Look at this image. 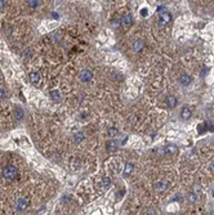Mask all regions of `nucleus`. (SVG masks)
I'll use <instances>...</instances> for the list:
<instances>
[{
  "mask_svg": "<svg viewBox=\"0 0 214 215\" xmlns=\"http://www.w3.org/2000/svg\"><path fill=\"white\" fill-rule=\"evenodd\" d=\"M3 175L5 179H8V181H13V179L17 177V167L15 166H7L5 169L3 170Z\"/></svg>",
  "mask_w": 214,
  "mask_h": 215,
  "instance_id": "1",
  "label": "nucleus"
},
{
  "mask_svg": "<svg viewBox=\"0 0 214 215\" xmlns=\"http://www.w3.org/2000/svg\"><path fill=\"white\" fill-rule=\"evenodd\" d=\"M92 79H93V72H92L89 68L83 70V71H81V73H80V80H81V81L87 83V81L92 80Z\"/></svg>",
  "mask_w": 214,
  "mask_h": 215,
  "instance_id": "2",
  "label": "nucleus"
},
{
  "mask_svg": "<svg viewBox=\"0 0 214 215\" xmlns=\"http://www.w3.org/2000/svg\"><path fill=\"white\" fill-rule=\"evenodd\" d=\"M27 206H29V201H27L26 198H18L17 204H15V209H17L18 211H23V210L27 209Z\"/></svg>",
  "mask_w": 214,
  "mask_h": 215,
  "instance_id": "3",
  "label": "nucleus"
},
{
  "mask_svg": "<svg viewBox=\"0 0 214 215\" xmlns=\"http://www.w3.org/2000/svg\"><path fill=\"white\" fill-rule=\"evenodd\" d=\"M154 187H155V189H156L157 192H163V191H165L166 188H168V183L164 182V181H159V182L155 183Z\"/></svg>",
  "mask_w": 214,
  "mask_h": 215,
  "instance_id": "4",
  "label": "nucleus"
},
{
  "mask_svg": "<svg viewBox=\"0 0 214 215\" xmlns=\"http://www.w3.org/2000/svg\"><path fill=\"white\" fill-rule=\"evenodd\" d=\"M172 17H170V14L168 12H164V13H160V17H159V23L160 25H165V23H168Z\"/></svg>",
  "mask_w": 214,
  "mask_h": 215,
  "instance_id": "5",
  "label": "nucleus"
},
{
  "mask_svg": "<svg viewBox=\"0 0 214 215\" xmlns=\"http://www.w3.org/2000/svg\"><path fill=\"white\" fill-rule=\"evenodd\" d=\"M191 113H192L191 108H190L188 106H185L183 108H182V111H181V117H182L183 120H187V119H190V117H191Z\"/></svg>",
  "mask_w": 214,
  "mask_h": 215,
  "instance_id": "6",
  "label": "nucleus"
},
{
  "mask_svg": "<svg viewBox=\"0 0 214 215\" xmlns=\"http://www.w3.org/2000/svg\"><path fill=\"white\" fill-rule=\"evenodd\" d=\"M14 117L17 120H22L23 117H25V112H23V109L21 107H17L14 108Z\"/></svg>",
  "mask_w": 214,
  "mask_h": 215,
  "instance_id": "7",
  "label": "nucleus"
},
{
  "mask_svg": "<svg viewBox=\"0 0 214 215\" xmlns=\"http://www.w3.org/2000/svg\"><path fill=\"white\" fill-rule=\"evenodd\" d=\"M143 48V41L141 40V39H138V40H135L133 43V50L134 52H141Z\"/></svg>",
  "mask_w": 214,
  "mask_h": 215,
  "instance_id": "8",
  "label": "nucleus"
},
{
  "mask_svg": "<svg viewBox=\"0 0 214 215\" xmlns=\"http://www.w3.org/2000/svg\"><path fill=\"white\" fill-rule=\"evenodd\" d=\"M166 104H168V107H170V108L176 107V104H177L176 97H174V95H169L168 98H166Z\"/></svg>",
  "mask_w": 214,
  "mask_h": 215,
  "instance_id": "9",
  "label": "nucleus"
},
{
  "mask_svg": "<svg viewBox=\"0 0 214 215\" xmlns=\"http://www.w3.org/2000/svg\"><path fill=\"white\" fill-rule=\"evenodd\" d=\"M50 97H52V99L53 101H60L61 99V93H60V90L58 89H52L50 90Z\"/></svg>",
  "mask_w": 214,
  "mask_h": 215,
  "instance_id": "10",
  "label": "nucleus"
},
{
  "mask_svg": "<svg viewBox=\"0 0 214 215\" xmlns=\"http://www.w3.org/2000/svg\"><path fill=\"white\" fill-rule=\"evenodd\" d=\"M106 147H107L108 151H114L118 148V142H116V140H108L106 143Z\"/></svg>",
  "mask_w": 214,
  "mask_h": 215,
  "instance_id": "11",
  "label": "nucleus"
},
{
  "mask_svg": "<svg viewBox=\"0 0 214 215\" xmlns=\"http://www.w3.org/2000/svg\"><path fill=\"white\" fill-rule=\"evenodd\" d=\"M179 83L186 87V85H188L190 83H191V77H190L188 75H182V76L179 77Z\"/></svg>",
  "mask_w": 214,
  "mask_h": 215,
  "instance_id": "12",
  "label": "nucleus"
},
{
  "mask_svg": "<svg viewBox=\"0 0 214 215\" xmlns=\"http://www.w3.org/2000/svg\"><path fill=\"white\" fill-rule=\"evenodd\" d=\"M39 79H40V76H39L38 72H31V73H30V81H31L32 84H36L38 81H39Z\"/></svg>",
  "mask_w": 214,
  "mask_h": 215,
  "instance_id": "13",
  "label": "nucleus"
},
{
  "mask_svg": "<svg viewBox=\"0 0 214 215\" xmlns=\"http://www.w3.org/2000/svg\"><path fill=\"white\" fill-rule=\"evenodd\" d=\"M121 22H123V25L129 26L130 23H132V17H130V14H125V15H124V17L121 18Z\"/></svg>",
  "mask_w": 214,
  "mask_h": 215,
  "instance_id": "14",
  "label": "nucleus"
},
{
  "mask_svg": "<svg viewBox=\"0 0 214 215\" xmlns=\"http://www.w3.org/2000/svg\"><path fill=\"white\" fill-rule=\"evenodd\" d=\"M110 184H111V179L108 178V177L102 179V188H103V189H106L107 187H110Z\"/></svg>",
  "mask_w": 214,
  "mask_h": 215,
  "instance_id": "15",
  "label": "nucleus"
},
{
  "mask_svg": "<svg viewBox=\"0 0 214 215\" xmlns=\"http://www.w3.org/2000/svg\"><path fill=\"white\" fill-rule=\"evenodd\" d=\"M83 139H84V133H77V134H75V136H74V142L75 143H79Z\"/></svg>",
  "mask_w": 214,
  "mask_h": 215,
  "instance_id": "16",
  "label": "nucleus"
},
{
  "mask_svg": "<svg viewBox=\"0 0 214 215\" xmlns=\"http://www.w3.org/2000/svg\"><path fill=\"white\" fill-rule=\"evenodd\" d=\"M164 150H165V155H166V153H176V152H177V148L174 147V146H169V147H165Z\"/></svg>",
  "mask_w": 214,
  "mask_h": 215,
  "instance_id": "17",
  "label": "nucleus"
},
{
  "mask_svg": "<svg viewBox=\"0 0 214 215\" xmlns=\"http://www.w3.org/2000/svg\"><path fill=\"white\" fill-rule=\"evenodd\" d=\"M107 134L110 135L111 138H114V136L118 135V130H116V129H114V128H110V129H108V131H107Z\"/></svg>",
  "mask_w": 214,
  "mask_h": 215,
  "instance_id": "18",
  "label": "nucleus"
},
{
  "mask_svg": "<svg viewBox=\"0 0 214 215\" xmlns=\"http://www.w3.org/2000/svg\"><path fill=\"white\" fill-rule=\"evenodd\" d=\"M132 169H133V165L132 164H128V165L125 166V171H124V175H128L132 171Z\"/></svg>",
  "mask_w": 214,
  "mask_h": 215,
  "instance_id": "19",
  "label": "nucleus"
},
{
  "mask_svg": "<svg viewBox=\"0 0 214 215\" xmlns=\"http://www.w3.org/2000/svg\"><path fill=\"white\" fill-rule=\"evenodd\" d=\"M196 198H197L196 194H195V193H191V194L188 196V202H191V204H193V202L196 201Z\"/></svg>",
  "mask_w": 214,
  "mask_h": 215,
  "instance_id": "20",
  "label": "nucleus"
},
{
  "mask_svg": "<svg viewBox=\"0 0 214 215\" xmlns=\"http://www.w3.org/2000/svg\"><path fill=\"white\" fill-rule=\"evenodd\" d=\"M7 94V92H5V89L4 88H0V98H4Z\"/></svg>",
  "mask_w": 214,
  "mask_h": 215,
  "instance_id": "21",
  "label": "nucleus"
},
{
  "mask_svg": "<svg viewBox=\"0 0 214 215\" xmlns=\"http://www.w3.org/2000/svg\"><path fill=\"white\" fill-rule=\"evenodd\" d=\"M29 4H30V7L35 8V7H38V5H39V1H29Z\"/></svg>",
  "mask_w": 214,
  "mask_h": 215,
  "instance_id": "22",
  "label": "nucleus"
},
{
  "mask_svg": "<svg viewBox=\"0 0 214 215\" xmlns=\"http://www.w3.org/2000/svg\"><path fill=\"white\" fill-rule=\"evenodd\" d=\"M209 170H210L212 173H214V160L210 162V165H209Z\"/></svg>",
  "mask_w": 214,
  "mask_h": 215,
  "instance_id": "23",
  "label": "nucleus"
},
{
  "mask_svg": "<svg viewBox=\"0 0 214 215\" xmlns=\"http://www.w3.org/2000/svg\"><path fill=\"white\" fill-rule=\"evenodd\" d=\"M146 12H147L146 9H142V12H141V13H142V15H143V17H145V15H147V14H146Z\"/></svg>",
  "mask_w": 214,
  "mask_h": 215,
  "instance_id": "24",
  "label": "nucleus"
},
{
  "mask_svg": "<svg viewBox=\"0 0 214 215\" xmlns=\"http://www.w3.org/2000/svg\"><path fill=\"white\" fill-rule=\"evenodd\" d=\"M4 4H5L4 1H0V8H3V7H4Z\"/></svg>",
  "mask_w": 214,
  "mask_h": 215,
  "instance_id": "25",
  "label": "nucleus"
},
{
  "mask_svg": "<svg viewBox=\"0 0 214 215\" xmlns=\"http://www.w3.org/2000/svg\"><path fill=\"white\" fill-rule=\"evenodd\" d=\"M93 215H101V213H99V211H97V213H94Z\"/></svg>",
  "mask_w": 214,
  "mask_h": 215,
  "instance_id": "26",
  "label": "nucleus"
},
{
  "mask_svg": "<svg viewBox=\"0 0 214 215\" xmlns=\"http://www.w3.org/2000/svg\"><path fill=\"white\" fill-rule=\"evenodd\" d=\"M213 194H214V192H213Z\"/></svg>",
  "mask_w": 214,
  "mask_h": 215,
  "instance_id": "27",
  "label": "nucleus"
}]
</instances>
